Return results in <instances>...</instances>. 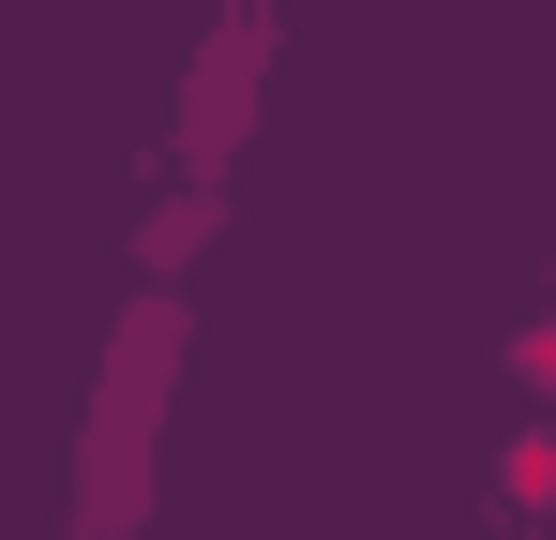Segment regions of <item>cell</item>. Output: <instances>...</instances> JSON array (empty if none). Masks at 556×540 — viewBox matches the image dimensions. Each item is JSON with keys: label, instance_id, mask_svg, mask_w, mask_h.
<instances>
[{"label": "cell", "instance_id": "obj_1", "mask_svg": "<svg viewBox=\"0 0 556 540\" xmlns=\"http://www.w3.org/2000/svg\"><path fill=\"white\" fill-rule=\"evenodd\" d=\"M181 360H195V316L181 285L151 270L121 316H105V360H91V406H76V540H136L151 526V480H166V406H181Z\"/></svg>", "mask_w": 556, "mask_h": 540}, {"label": "cell", "instance_id": "obj_2", "mask_svg": "<svg viewBox=\"0 0 556 540\" xmlns=\"http://www.w3.org/2000/svg\"><path fill=\"white\" fill-rule=\"evenodd\" d=\"M256 90H271V15H211V46L181 61V120H166L181 180H226V166H241V136H256Z\"/></svg>", "mask_w": 556, "mask_h": 540}, {"label": "cell", "instance_id": "obj_3", "mask_svg": "<svg viewBox=\"0 0 556 540\" xmlns=\"http://www.w3.org/2000/svg\"><path fill=\"white\" fill-rule=\"evenodd\" d=\"M211 241H226V180H166V195H151V226H136V256L166 270V285H181Z\"/></svg>", "mask_w": 556, "mask_h": 540}, {"label": "cell", "instance_id": "obj_4", "mask_svg": "<svg viewBox=\"0 0 556 540\" xmlns=\"http://www.w3.org/2000/svg\"><path fill=\"white\" fill-rule=\"evenodd\" d=\"M211 15H271V0H211Z\"/></svg>", "mask_w": 556, "mask_h": 540}, {"label": "cell", "instance_id": "obj_5", "mask_svg": "<svg viewBox=\"0 0 556 540\" xmlns=\"http://www.w3.org/2000/svg\"><path fill=\"white\" fill-rule=\"evenodd\" d=\"M136 540H151V526H136Z\"/></svg>", "mask_w": 556, "mask_h": 540}]
</instances>
